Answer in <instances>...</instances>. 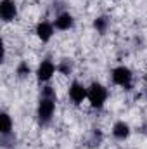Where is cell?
<instances>
[{
	"instance_id": "6da1fadb",
	"label": "cell",
	"mask_w": 147,
	"mask_h": 149,
	"mask_svg": "<svg viewBox=\"0 0 147 149\" xmlns=\"http://www.w3.org/2000/svg\"><path fill=\"white\" fill-rule=\"evenodd\" d=\"M55 111V92L52 90V87H45L42 92V99L38 104V120L42 125H47Z\"/></svg>"
},
{
	"instance_id": "7a4b0ae2",
	"label": "cell",
	"mask_w": 147,
	"mask_h": 149,
	"mask_svg": "<svg viewBox=\"0 0 147 149\" xmlns=\"http://www.w3.org/2000/svg\"><path fill=\"white\" fill-rule=\"evenodd\" d=\"M87 99H88V102H90L92 108L101 109V108L104 106L106 99H107V90H106V87L101 85V83H92L90 88H88V97H87Z\"/></svg>"
},
{
	"instance_id": "3957f363",
	"label": "cell",
	"mask_w": 147,
	"mask_h": 149,
	"mask_svg": "<svg viewBox=\"0 0 147 149\" xmlns=\"http://www.w3.org/2000/svg\"><path fill=\"white\" fill-rule=\"evenodd\" d=\"M132 71L126 68V66H118V68H114L112 70V81L116 83V85H119V87H125V88H128L130 87V83H132Z\"/></svg>"
},
{
	"instance_id": "277c9868",
	"label": "cell",
	"mask_w": 147,
	"mask_h": 149,
	"mask_svg": "<svg viewBox=\"0 0 147 149\" xmlns=\"http://www.w3.org/2000/svg\"><path fill=\"white\" fill-rule=\"evenodd\" d=\"M17 16V5L14 0H2L0 2V17L9 23Z\"/></svg>"
},
{
	"instance_id": "5b68a950",
	"label": "cell",
	"mask_w": 147,
	"mask_h": 149,
	"mask_svg": "<svg viewBox=\"0 0 147 149\" xmlns=\"http://www.w3.org/2000/svg\"><path fill=\"white\" fill-rule=\"evenodd\" d=\"M87 97H88V88H85L78 81H73L71 87H69V99L73 101L74 104H81Z\"/></svg>"
},
{
	"instance_id": "8992f818",
	"label": "cell",
	"mask_w": 147,
	"mask_h": 149,
	"mask_svg": "<svg viewBox=\"0 0 147 149\" xmlns=\"http://www.w3.org/2000/svg\"><path fill=\"white\" fill-rule=\"evenodd\" d=\"M54 73H55V66L52 61H42V64L37 70V76L40 81H49Z\"/></svg>"
},
{
	"instance_id": "52a82bcc",
	"label": "cell",
	"mask_w": 147,
	"mask_h": 149,
	"mask_svg": "<svg viewBox=\"0 0 147 149\" xmlns=\"http://www.w3.org/2000/svg\"><path fill=\"white\" fill-rule=\"evenodd\" d=\"M54 35V26L50 24V23H38L37 26V37L42 40V42H49L50 38Z\"/></svg>"
},
{
	"instance_id": "ba28073f",
	"label": "cell",
	"mask_w": 147,
	"mask_h": 149,
	"mask_svg": "<svg viewBox=\"0 0 147 149\" xmlns=\"http://www.w3.org/2000/svg\"><path fill=\"white\" fill-rule=\"evenodd\" d=\"M112 135H114L118 141H125V139H128V135H130V127H128V123H125V121H118V123L112 127Z\"/></svg>"
},
{
	"instance_id": "9c48e42d",
	"label": "cell",
	"mask_w": 147,
	"mask_h": 149,
	"mask_svg": "<svg viewBox=\"0 0 147 149\" xmlns=\"http://www.w3.org/2000/svg\"><path fill=\"white\" fill-rule=\"evenodd\" d=\"M54 26L57 28V30H69L71 26H73V16L71 14H61V16H57L55 17V21H54Z\"/></svg>"
},
{
	"instance_id": "30bf717a",
	"label": "cell",
	"mask_w": 147,
	"mask_h": 149,
	"mask_svg": "<svg viewBox=\"0 0 147 149\" xmlns=\"http://www.w3.org/2000/svg\"><path fill=\"white\" fill-rule=\"evenodd\" d=\"M0 120H2V135L3 137H7L9 134H10V130H12V120H10V116L7 114V113H2V116H0Z\"/></svg>"
},
{
	"instance_id": "8fae6325",
	"label": "cell",
	"mask_w": 147,
	"mask_h": 149,
	"mask_svg": "<svg viewBox=\"0 0 147 149\" xmlns=\"http://www.w3.org/2000/svg\"><path fill=\"white\" fill-rule=\"evenodd\" d=\"M94 26H95V30H97L99 33H104L106 28H107V19H106V17H97L95 23H94Z\"/></svg>"
},
{
	"instance_id": "7c38bea8",
	"label": "cell",
	"mask_w": 147,
	"mask_h": 149,
	"mask_svg": "<svg viewBox=\"0 0 147 149\" xmlns=\"http://www.w3.org/2000/svg\"><path fill=\"white\" fill-rule=\"evenodd\" d=\"M17 74H19V76H26V74H30V66H28L26 63H21L19 68H17Z\"/></svg>"
},
{
	"instance_id": "4fadbf2b",
	"label": "cell",
	"mask_w": 147,
	"mask_h": 149,
	"mask_svg": "<svg viewBox=\"0 0 147 149\" xmlns=\"http://www.w3.org/2000/svg\"><path fill=\"white\" fill-rule=\"evenodd\" d=\"M146 81H147V74H146Z\"/></svg>"
}]
</instances>
